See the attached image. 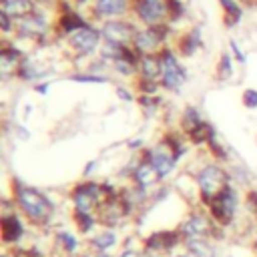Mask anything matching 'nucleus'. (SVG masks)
I'll use <instances>...</instances> for the list:
<instances>
[{"mask_svg": "<svg viewBox=\"0 0 257 257\" xmlns=\"http://www.w3.org/2000/svg\"><path fill=\"white\" fill-rule=\"evenodd\" d=\"M241 193L237 189V185H227L215 199H211V203L205 207L209 211V215L213 217V221L217 225H229L235 221L239 205H241Z\"/></svg>", "mask_w": 257, "mask_h": 257, "instance_id": "nucleus-9", "label": "nucleus"}, {"mask_svg": "<svg viewBox=\"0 0 257 257\" xmlns=\"http://www.w3.org/2000/svg\"><path fill=\"white\" fill-rule=\"evenodd\" d=\"M185 137H187V141L191 143V147H207L209 141L217 137V128H215V124H213L211 120L205 118L199 126H195V128H193L189 135H185Z\"/></svg>", "mask_w": 257, "mask_h": 257, "instance_id": "nucleus-24", "label": "nucleus"}, {"mask_svg": "<svg viewBox=\"0 0 257 257\" xmlns=\"http://www.w3.org/2000/svg\"><path fill=\"white\" fill-rule=\"evenodd\" d=\"M2 257H8V255H6V253H4V255H2Z\"/></svg>", "mask_w": 257, "mask_h": 257, "instance_id": "nucleus-49", "label": "nucleus"}, {"mask_svg": "<svg viewBox=\"0 0 257 257\" xmlns=\"http://www.w3.org/2000/svg\"><path fill=\"white\" fill-rule=\"evenodd\" d=\"M229 173H231V183L233 185H249L251 183V175H249V171L245 169V167H241L239 163H233L231 167H229Z\"/></svg>", "mask_w": 257, "mask_h": 257, "instance_id": "nucleus-33", "label": "nucleus"}, {"mask_svg": "<svg viewBox=\"0 0 257 257\" xmlns=\"http://www.w3.org/2000/svg\"><path fill=\"white\" fill-rule=\"evenodd\" d=\"M32 90H34V92H38L40 96H44V94H48V92H50V82H48V80L34 82V84H32Z\"/></svg>", "mask_w": 257, "mask_h": 257, "instance_id": "nucleus-43", "label": "nucleus"}, {"mask_svg": "<svg viewBox=\"0 0 257 257\" xmlns=\"http://www.w3.org/2000/svg\"><path fill=\"white\" fill-rule=\"evenodd\" d=\"M241 104L247 110H257V88H245L241 92Z\"/></svg>", "mask_w": 257, "mask_h": 257, "instance_id": "nucleus-38", "label": "nucleus"}, {"mask_svg": "<svg viewBox=\"0 0 257 257\" xmlns=\"http://www.w3.org/2000/svg\"><path fill=\"white\" fill-rule=\"evenodd\" d=\"M0 32H2V40H8L10 36L16 34V20L4 12H0Z\"/></svg>", "mask_w": 257, "mask_h": 257, "instance_id": "nucleus-34", "label": "nucleus"}, {"mask_svg": "<svg viewBox=\"0 0 257 257\" xmlns=\"http://www.w3.org/2000/svg\"><path fill=\"white\" fill-rule=\"evenodd\" d=\"M253 247H255V251H257V239H255V241H253Z\"/></svg>", "mask_w": 257, "mask_h": 257, "instance_id": "nucleus-48", "label": "nucleus"}, {"mask_svg": "<svg viewBox=\"0 0 257 257\" xmlns=\"http://www.w3.org/2000/svg\"><path fill=\"white\" fill-rule=\"evenodd\" d=\"M177 36V30L173 24H159V26H139L135 38H133V48L145 56V54H159L167 44H173Z\"/></svg>", "mask_w": 257, "mask_h": 257, "instance_id": "nucleus-5", "label": "nucleus"}, {"mask_svg": "<svg viewBox=\"0 0 257 257\" xmlns=\"http://www.w3.org/2000/svg\"><path fill=\"white\" fill-rule=\"evenodd\" d=\"M133 10V0H94L88 16L92 22L100 24L104 20H114V18H128Z\"/></svg>", "mask_w": 257, "mask_h": 257, "instance_id": "nucleus-13", "label": "nucleus"}, {"mask_svg": "<svg viewBox=\"0 0 257 257\" xmlns=\"http://www.w3.org/2000/svg\"><path fill=\"white\" fill-rule=\"evenodd\" d=\"M36 8H38L36 0H0V12L8 14L14 20H20L32 14Z\"/></svg>", "mask_w": 257, "mask_h": 257, "instance_id": "nucleus-22", "label": "nucleus"}, {"mask_svg": "<svg viewBox=\"0 0 257 257\" xmlns=\"http://www.w3.org/2000/svg\"><path fill=\"white\" fill-rule=\"evenodd\" d=\"M116 231L114 229H104V231H98L92 235L90 239V245L94 247V251H108L110 247L116 245Z\"/></svg>", "mask_w": 257, "mask_h": 257, "instance_id": "nucleus-28", "label": "nucleus"}, {"mask_svg": "<svg viewBox=\"0 0 257 257\" xmlns=\"http://www.w3.org/2000/svg\"><path fill=\"white\" fill-rule=\"evenodd\" d=\"M235 58L231 56V52H221L219 58H217V64H215V76L217 80L225 82V80H231L233 74H235Z\"/></svg>", "mask_w": 257, "mask_h": 257, "instance_id": "nucleus-27", "label": "nucleus"}, {"mask_svg": "<svg viewBox=\"0 0 257 257\" xmlns=\"http://www.w3.org/2000/svg\"><path fill=\"white\" fill-rule=\"evenodd\" d=\"M161 64H163V74H161V88L165 92H173L177 94L189 80V72L185 68V64L181 62L179 52L175 50L173 44H167L161 52Z\"/></svg>", "mask_w": 257, "mask_h": 257, "instance_id": "nucleus-6", "label": "nucleus"}, {"mask_svg": "<svg viewBox=\"0 0 257 257\" xmlns=\"http://www.w3.org/2000/svg\"><path fill=\"white\" fill-rule=\"evenodd\" d=\"M205 149H207V153H209V157H211L213 161H219V163H223V165H227V163L231 161L229 149L225 147V143H223V141H219V137L211 139V141H209V145H207Z\"/></svg>", "mask_w": 257, "mask_h": 257, "instance_id": "nucleus-30", "label": "nucleus"}, {"mask_svg": "<svg viewBox=\"0 0 257 257\" xmlns=\"http://www.w3.org/2000/svg\"><path fill=\"white\" fill-rule=\"evenodd\" d=\"M141 155L155 167V171H157L161 183H165L167 179H171L173 173L177 171V165H179V163L175 161L173 149L169 147V143H167L163 137H161L155 145H149Z\"/></svg>", "mask_w": 257, "mask_h": 257, "instance_id": "nucleus-11", "label": "nucleus"}, {"mask_svg": "<svg viewBox=\"0 0 257 257\" xmlns=\"http://www.w3.org/2000/svg\"><path fill=\"white\" fill-rule=\"evenodd\" d=\"M12 201L16 209L32 223V225H46L54 217V203L52 199L42 193L40 189L20 181L12 179Z\"/></svg>", "mask_w": 257, "mask_h": 257, "instance_id": "nucleus-1", "label": "nucleus"}, {"mask_svg": "<svg viewBox=\"0 0 257 257\" xmlns=\"http://www.w3.org/2000/svg\"><path fill=\"white\" fill-rule=\"evenodd\" d=\"M124 145H126V149H128V151H133V153H137V155H141V153H143V151H145V149L149 147V145L145 143V139H141V137L128 139V141H126Z\"/></svg>", "mask_w": 257, "mask_h": 257, "instance_id": "nucleus-41", "label": "nucleus"}, {"mask_svg": "<svg viewBox=\"0 0 257 257\" xmlns=\"http://www.w3.org/2000/svg\"><path fill=\"white\" fill-rule=\"evenodd\" d=\"M181 233L177 231H157L145 239V247L149 251H171L181 241Z\"/></svg>", "mask_w": 257, "mask_h": 257, "instance_id": "nucleus-19", "label": "nucleus"}, {"mask_svg": "<svg viewBox=\"0 0 257 257\" xmlns=\"http://www.w3.org/2000/svg\"><path fill=\"white\" fill-rule=\"evenodd\" d=\"M16 40H28L32 44H46L52 38H56L54 34V16L50 18L48 12L38 6L32 14L16 20Z\"/></svg>", "mask_w": 257, "mask_h": 257, "instance_id": "nucleus-3", "label": "nucleus"}, {"mask_svg": "<svg viewBox=\"0 0 257 257\" xmlns=\"http://www.w3.org/2000/svg\"><path fill=\"white\" fill-rule=\"evenodd\" d=\"M108 199L102 181L94 179H82L72 185L70 189V203L74 211L82 213H96V209Z\"/></svg>", "mask_w": 257, "mask_h": 257, "instance_id": "nucleus-7", "label": "nucleus"}, {"mask_svg": "<svg viewBox=\"0 0 257 257\" xmlns=\"http://www.w3.org/2000/svg\"><path fill=\"white\" fill-rule=\"evenodd\" d=\"M215 221L209 215V211H193L187 215V219L179 225V233L185 239H195V237H209L211 231L215 229Z\"/></svg>", "mask_w": 257, "mask_h": 257, "instance_id": "nucleus-14", "label": "nucleus"}, {"mask_svg": "<svg viewBox=\"0 0 257 257\" xmlns=\"http://www.w3.org/2000/svg\"><path fill=\"white\" fill-rule=\"evenodd\" d=\"M173 46L175 50L179 52L181 58H191L195 56L201 48H203V30L199 24L183 30V32H177L175 40H173Z\"/></svg>", "mask_w": 257, "mask_h": 257, "instance_id": "nucleus-16", "label": "nucleus"}, {"mask_svg": "<svg viewBox=\"0 0 257 257\" xmlns=\"http://www.w3.org/2000/svg\"><path fill=\"white\" fill-rule=\"evenodd\" d=\"M161 74H163V64H161V56L159 54H145V56H141L137 78L161 84Z\"/></svg>", "mask_w": 257, "mask_h": 257, "instance_id": "nucleus-20", "label": "nucleus"}, {"mask_svg": "<svg viewBox=\"0 0 257 257\" xmlns=\"http://www.w3.org/2000/svg\"><path fill=\"white\" fill-rule=\"evenodd\" d=\"M98 165H100L98 159H90V161H86V165H84V169H82V179H92V175L96 173Z\"/></svg>", "mask_w": 257, "mask_h": 257, "instance_id": "nucleus-42", "label": "nucleus"}, {"mask_svg": "<svg viewBox=\"0 0 257 257\" xmlns=\"http://www.w3.org/2000/svg\"><path fill=\"white\" fill-rule=\"evenodd\" d=\"M98 26H100L104 42H114V44H124V46H133V38L139 30V24L131 16L128 18L104 20Z\"/></svg>", "mask_w": 257, "mask_h": 257, "instance_id": "nucleus-12", "label": "nucleus"}, {"mask_svg": "<svg viewBox=\"0 0 257 257\" xmlns=\"http://www.w3.org/2000/svg\"><path fill=\"white\" fill-rule=\"evenodd\" d=\"M243 203H245L247 211L257 217V189H247L243 193Z\"/></svg>", "mask_w": 257, "mask_h": 257, "instance_id": "nucleus-39", "label": "nucleus"}, {"mask_svg": "<svg viewBox=\"0 0 257 257\" xmlns=\"http://www.w3.org/2000/svg\"><path fill=\"white\" fill-rule=\"evenodd\" d=\"M102 42L104 40H102L100 26L96 22H90L84 28L70 34L68 38H64V48L72 60H86V58H94L98 54Z\"/></svg>", "mask_w": 257, "mask_h": 257, "instance_id": "nucleus-4", "label": "nucleus"}, {"mask_svg": "<svg viewBox=\"0 0 257 257\" xmlns=\"http://www.w3.org/2000/svg\"><path fill=\"white\" fill-rule=\"evenodd\" d=\"M169 257H191L189 253H177V255H169Z\"/></svg>", "mask_w": 257, "mask_h": 257, "instance_id": "nucleus-47", "label": "nucleus"}, {"mask_svg": "<svg viewBox=\"0 0 257 257\" xmlns=\"http://www.w3.org/2000/svg\"><path fill=\"white\" fill-rule=\"evenodd\" d=\"M46 76H48V70L44 66H40L36 60H32L28 54L22 60V64L18 66V70H16V80H22V82H28V84H34V82H40V80H48Z\"/></svg>", "mask_w": 257, "mask_h": 257, "instance_id": "nucleus-21", "label": "nucleus"}, {"mask_svg": "<svg viewBox=\"0 0 257 257\" xmlns=\"http://www.w3.org/2000/svg\"><path fill=\"white\" fill-rule=\"evenodd\" d=\"M131 18L139 26L171 24L169 0H133Z\"/></svg>", "mask_w": 257, "mask_h": 257, "instance_id": "nucleus-10", "label": "nucleus"}, {"mask_svg": "<svg viewBox=\"0 0 257 257\" xmlns=\"http://www.w3.org/2000/svg\"><path fill=\"white\" fill-rule=\"evenodd\" d=\"M223 10V24L225 28H235L243 18V4L239 0H217Z\"/></svg>", "mask_w": 257, "mask_h": 257, "instance_id": "nucleus-25", "label": "nucleus"}, {"mask_svg": "<svg viewBox=\"0 0 257 257\" xmlns=\"http://www.w3.org/2000/svg\"><path fill=\"white\" fill-rule=\"evenodd\" d=\"M90 16L76 8L72 2L68 0H58L54 6V34L56 38H68L70 34H74L76 30L84 28L86 24H90Z\"/></svg>", "mask_w": 257, "mask_h": 257, "instance_id": "nucleus-8", "label": "nucleus"}, {"mask_svg": "<svg viewBox=\"0 0 257 257\" xmlns=\"http://www.w3.org/2000/svg\"><path fill=\"white\" fill-rule=\"evenodd\" d=\"M203 120H205V116L201 114V110H199L195 104H187V106H183L181 112H179V124H177V128H179L183 135H189V133H191L195 126H199Z\"/></svg>", "mask_w": 257, "mask_h": 257, "instance_id": "nucleus-23", "label": "nucleus"}, {"mask_svg": "<svg viewBox=\"0 0 257 257\" xmlns=\"http://www.w3.org/2000/svg\"><path fill=\"white\" fill-rule=\"evenodd\" d=\"M229 52H231V56L235 58V62H237V64H241V66H243V64H247V54L241 50V46H239V44H237V40H233V38L229 40Z\"/></svg>", "mask_w": 257, "mask_h": 257, "instance_id": "nucleus-40", "label": "nucleus"}, {"mask_svg": "<svg viewBox=\"0 0 257 257\" xmlns=\"http://www.w3.org/2000/svg\"><path fill=\"white\" fill-rule=\"evenodd\" d=\"M92 257H110V255H108L106 251H94V253H92Z\"/></svg>", "mask_w": 257, "mask_h": 257, "instance_id": "nucleus-46", "label": "nucleus"}, {"mask_svg": "<svg viewBox=\"0 0 257 257\" xmlns=\"http://www.w3.org/2000/svg\"><path fill=\"white\" fill-rule=\"evenodd\" d=\"M137 90L133 86H126V84H114V94L118 100L122 102H137L139 94H135Z\"/></svg>", "mask_w": 257, "mask_h": 257, "instance_id": "nucleus-36", "label": "nucleus"}, {"mask_svg": "<svg viewBox=\"0 0 257 257\" xmlns=\"http://www.w3.org/2000/svg\"><path fill=\"white\" fill-rule=\"evenodd\" d=\"M26 58V50H22L16 40H2V48H0V74L2 80L8 78H16V70L22 64V60Z\"/></svg>", "mask_w": 257, "mask_h": 257, "instance_id": "nucleus-15", "label": "nucleus"}, {"mask_svg": "<svg viewBox=\"0 0 257 257\" xmlns=\"http://www.w3.org/2000/svg\"><path fill=\"white\" fill-rule=\"evenodd\" d=\"M128 183H135V185L141 187V189L153 191V189H157V187L161 185V179H159L155 167L141 155V163H139V167H137V171H135V175H133V179H131Z\"/></svg>", "mask_w": 257, "mask_h": 257, "instance_id": "nucleus-18", "label": "nucleus"}, {"mask_svg": "<svg viewBox=\"0 0 257 257\" xmlns=\"http://www.w3.org/2000/svg\"><path fill=\"white\" fill-rule=\"evenodd\" d=\"M169 8H171V24L175 26L177 22H181L187 14V4L183 0H169Z\"/></svg>", "mask_w": 257, "mask_h": 257, "instance_id": "nucleus-35", "label": "nucleus"}, {"mask_svg": "<svg viewBox=\"0 0 257 257\" xmlns=\"http://www.w3.org/2000/svg\"><path fill=\"white\" fill-rule=\"evenodd\" d=\"M0 233H2V241L6 245L18 243L24 237V223L22 217L16 211H6L0 219Z\"/></svg>", "mask_w": 257, "mask_h": 257, "instance_id": "nucleus-17", "label": "nucleus"}, {"mask_svg": "<svg viewBox=\"0 0 257 257\" xmlns=\"http://www.w3.org/2000/svg\"><path fill=\"white\" fill-rule=\"evenodd\" d=\"M74 223H76V229L80 233H90L94 231V227L98 225V219H96V213H82V211H74Z\"/></svg>", "mask_w": 257, "mask_h": 257, "instance_id": "nucleus-32", "label": "nucleus"}, {"mask_svg": "<svg viewBox=\"0 0 257 257\" xmlns=\"http://www.w3.org/2000/svg\"><path fill=\"white\" fill-rule=\"evenodd\" d=\"M195 183H197V191H199V201L203 207H207L211 203V199H215L227 185H231L229 167L219 161L209 159V161L201 163V167L195 171Z\"/></svg>", "mask_w": 257, "mask_h": 257, "instance_id": "nucleus-2", "label": "nucleus"}, {"mask_svg": "<svg viewBox=\"0 0 257 257\" xmlns=\"http://www.w3.org/2000/svg\"><path fill=\"white\" fill-rule=\"evenodd\" d=\"M56 237H58V241H60V245H62V249H64L66 253H74V251L78 249V239H76L72 233L60 231Z\"/></svg>", "mask_w": 257, "mask_h": 257, "instance_id": "nucleus-37", "label": "nucleus"}, {"mask_svg": "<svg viewBox=\"0 0 257 257\" xmlns=\"http://www.w3.org/2000/svg\"><path fill=\"white\" fill-rule=\"evenodd\" d=\"M191 257H217L215 247L209 243L207 237H195V239H185L183 241Z\"/></svg>", "mask_w": 257, "mask_h": 257, "instance_id": "nucleus-26", "label": "nucleus"}, {"mask_svg": "<svg viewBox=\"0 0 257 257\" xmlns=\"http://www.w3.org/2000/svg\"><path fill=\"white\" fill-rule=\"evenodd\" d=\"M118 257H143V253L137 249H124V251H120Z\"/></svg>", "mask_w": 257, "mask_h": 257, "instance_id": "nucleus-45", "label": "nucleus"}, {"mask_svg": "<svg viewBox=\"0 0 257 257\" xmlns=\"http://www.w3.org/2000/svg\"><path fill=\"white\" fill-rule=\"evenodd\" d=\"M137 102H139V106L143 108V112L147 116H155L161 110V106H163L161 94H139Z\"/></svg>", "mask_w": 257, "mask_h": 257, "instance_id": "nucleus-31", "label": "nucleus"}, {"mask_svg": "<svg viewBox=\"0 0 257 257\" xmlns=\"http://www.w3.org/2000/svg\"><path fill=\"white\" fill-rule=\"evenodd\" d=\"M14 135H16L20 141H28V139H30L28 128H26L24 124H20V122H16V124H14Z\"/></svg>", "mask_w": 257, "mask_h": 257, "instance_id": "nucleus-44", "label": "nucleus"}, {"mask_svg": "<svg viewBox=\"0 0 257 257\" xmlns=\"http://www.w3.org/2000/svg\"><path fill=\"white\" fill-rule=\"evenodd\" d=\"M68 80L80 82V84H106V82H110L108 74H96V72H88V70L70 72L68 74Z\"/></svg>", "mask_w": 257, "mask_h": 257, "instance_id": "nucleus-29", "label": "nucleus"}]
</instances>
